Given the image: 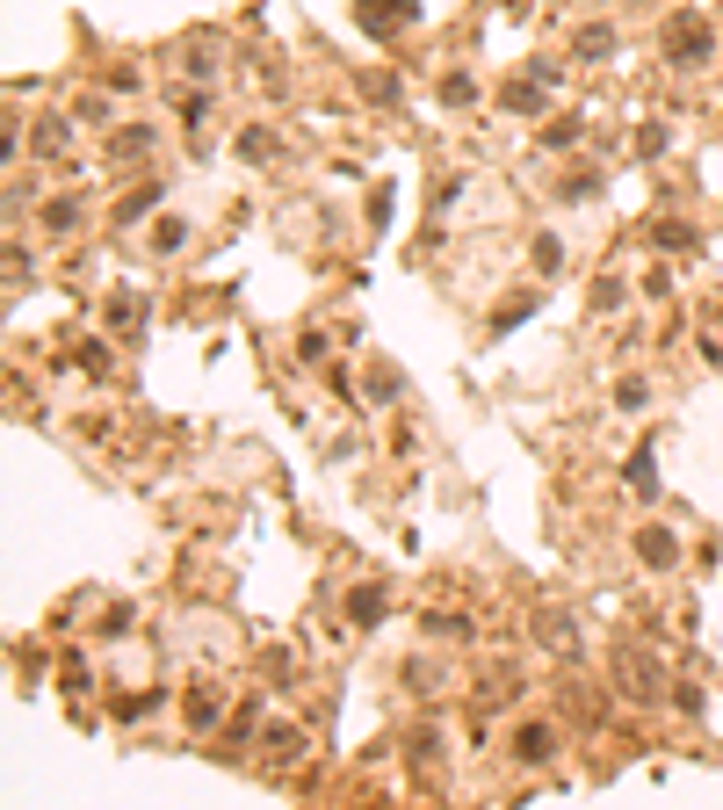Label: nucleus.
<instances>
[{"label":"nucleus","mask_w":723,"mask_h":810,"mask_svg":"<svg viewBox=\"0 0 723 810\" xmlns=\"http://www.w3.org/2000/svg\"><path fill=\"white\" fill-rule=\"evenodd\" d=\"M658 44H666V58H672V66H702V58L716 52V36H709V22H702V15H688V8H680V15H666Z\"/></svg>","instance_id":"nucleus-1"},{"label":"nucleus","mask_w":723,"mask_h":810,"mask_svg":"<svg viewBox=\"0 0 723 810\" xmlns=\"http://www.w3.org/2000/svg\"><path fill=\"white\" fill-rule=\"evenodd\" d=\"M652 240H658V254H666V246H672V254H688L694 232H688V224H672V218H658V224H652Z\"/></svg>","instance_id":"nucleus-13"},{"label":"nucleus","mask_w":723,"mask_h":810,"mask_svg":"<svg viewBox=\"0 0 723 810\" xmlns=\"http://www.w3.org/2000/svg\"><path fill=\"white\" fill-rule=\"evenodd\" d=\"M297 745H304V739H297L290 724H276V731H268V759H297Z\"/></svg>","instance_id":"nucleus-22"},{"label":"nucleus","mask_w":723,"mask_h":810,"mask_svg":"<svg viewBox=\"0 0 723 810\" xmlns=\"http://www.w3.org/2000/svg\"><path fill=\"white\" fill-rule=\"evenodd\" d=\"M637 557H644L652 572H672V565H680V543H672V529H658V521H652V529H637Z\"/></svg>","instance_id":"nucleus-4"},{"label":"nucleus","mask_w":723,"mask_h":810,"mask_svg":"<svg viewBox=\"0 0 723 810\" xmlns=\"http://www.w3.org/2000/svg\"><path fill=\"white\" fill-rule=\"evenodd\" d=\"M369 102H398V80H391V73H369Z\"/></svg>","instance_id":"nucleus-27"},{"label":"nucleus","mask_w":723,"mask_h":810,"mask_svg":"<svg viewBox=\"0 0 723 810\" xmlns=\"http://www.w3.org/2000/svg\"><path fill=\"white\" fill-rule=\"evenodd\" d=\"M442 102L448 109H470V102H478V80H470V73H448V80H442Z\"/></svg>","instance_id":"nucleus-14"},{"label":"nucleus","mask_w":723,"mask_h":810,"mask_svg":"<svg viewBox=\"0 0 723 810\" xmlns=\"http://www.w3.org/2000/svg\"><path fill=\"white\" fill-rule=\"evenodd\" d=\"M658 448H637V456H630V485H637V492H652L658 485V464H652Z\"/></svg>","instance_id":"nucleus-17"},{"label":"nucleus","mask_w":723,"mask_h":810,"mask_svg":"<svg viewBox=\"0 0 723 810\" xmlns=\"http://www.w3.org/2000/svg\"><path fill=\"white\" fill-rule=\"evenodd\" d=\"M658 153H666V131H658V123H644V131H637V159H658Z\"/></svg>","instance_id":"nucleus-26"},{"label":"nucleus","mask_w":723,"mask_h":810,"mask_svg":"<svg viewBox=\"0 0 723 810\" xmlns=\"http://www.w3.org/2000/svg\"><path fill=\"white\" fill-rule=\"evenodd\" d=\"M240 153H246V159H276V138L254 123V131H240Z\"/></svg>","instance_id":"nucleus-19"},{"label":"nucleus","mask_w":723,"mask_h":810,"mask_svg":"<svg viewBox=\"0 0 723 810\" xmlns=\"http://www.w3.org/2000/svg\"><path fill=\"white\" fill-rule=\"evenodd\" d=\"M615 406H622V413H644V406H652V384H644V377H622L615 384Z\"/></svg>","instance_id":"nucleus-15"},{"label":"nucleus","mask_w":723,"mask_h":810,"mask_svg":"<svg viewBox=\"0 0 723 810\" xmlns=\"http://www.w3.org/2000/svg\"><path fill=\"white\" fill-rule=\"evenodd\" d=\"M398 391V369H369V398H391Z\"/></svg>","instance_id":"nucleus-28"},{"label":"nucleus","mask_w":723,"mask_h":810,"mask_svg":"<svg viewBox=\"0 0 723 810\" xmlns=\"http://www.w3.org/2000/svg\"><path fill=\"white\" fill-rule=\"evenodd\" d=\"M377 615H383V587H355V593H347V622H362V630H369Z\"/></svg>","instance_id":"nucleus-10"},{"label":"nucleus","mask_w":723,"mask_h":810,"mask_svg":"<svg viewBox=\"0 0 723 810\" xmlns=\"http://www.w3.org/2000/svg\"><path fill=\"white\" fill-rule=\"evenodd\" d=\"M529 311H535V297H514V304H507V311H500V319H492V333H507V326H521V319H529Z\"/></svg>","instance_id":"nucleus-25"},{"label":"nucleus","mask_w":723,"mask_h":810,"mask_svg":"<svg viewBox=\"0 0 723 810\" xmlns=\"http://www.w3.org/2000/svg\"><path fill=\"white\" fill-rule=\"evenodd\" d=\"M535 268H543V276H557V268H565V246H557L550 232H543V240H535Z\"/></svg>","instance_id":"nucleus-21"},{"label":"nucleus","mask_w":723,"mask_h":810,"mask_svg":"<svg viewBox=\"0 0 723 810\" xmlns=\"http://www.w3.org/2000/svg\"><path fill=\"white\" fill-rule=\"evenodd\" d=\"M189 73H196V80H210V73H218V52H210V44H203V52H189Z\"/></svg>","instance_id":"nucleus-29"},{"label":"nucleus","mask_w":723,"mask_h":810,"mask_svg":"<svg viewBox=\"0 0 723 810\" xmlns=\"http://www.w3.org/2000/svg\"><path fill=\"white\" fill-rule=\"evenodd\" d=\"M355 15L369 36H391V30H413L420 22V0H355Z\"/></svg>","instance_id":"nucleus-2"},{"label":"nucleus","mask_w":723,"mask_h":810,"mask_svg":"<svg viewBox=\"0 0 723 810\" xmlns=\"http://www.w3.org/2000/svg\"><path fill=\"white\" fill-rule=\"evenodd\" d=\"M66 145V116H44L36 123V153H58Z\"/></svg>","instance_id":"nucleus-20"},{"label":"nucleus","mask_w":723,"mask_h":810,"mask_svg":"<svg viewBox=\"0 0 723 810\" xmlns=\"http://www.w3.org/2000/svg\"><path fill=\"white\" fill-rule=\"evenodd\" d=\"M615 666H622V680H630V695H658V673H652V658H637V652H615Z\"/></svg>","instance_id":"nucleus-8"},{"label":"nucleus","mask_w":723,"mask_h":810,"mask_svg":"<svg viewBox=\"0 0 723 810\" xmlns=\"http://www.w3.org/2000/svg\"><path fill=\"white\" fill-rule=\"evenodd\" d=\"M181 240H189V218H159V232H153L159 254H181Z\"/></svg>","instance_id":"nucleus-16"},{"label":"nucleus","mask_w":723,"mask_h":810,"mask_svg":"<svg viewBox=\"0 0 723 810\" xmlns=\"http://www.w3.org/2000/svg\"><path fill=\"white\" fill-rule=\"evenodd\" d=\"M543 80H550V58H535L521 80H507V87H500V109H514V116H535V109H543Z\"/></svg>","instance_id":"nucleus-3"},{"label":"nucleus","mask_w":723,"mask_h":810,"mask_svg":"<svg viewBox=\"0 0 723 810\" xmlns=\"http://www.w3.org/2000/svg\"><path fill=\"white\" fill-rule=\"evenodd\" d=\"M153 203H159V181H145L138 196H123V210H116V218L131 224V218H145V210H153Z\"/></svg>","instance_id":"nucleus-18"},{"label":"nucleus","mask_w":723,"mask_h":810,"mask_svg":"<svg viewBox=\"0 0 723 810\" xmlns=\"http://www.w3.org/2000/svg\"><path fill=\"white\" fill-rule=\"evenodd\" d=\"M571 52H579V58H608V52H615V30H608V22H586V30L571 36Z\"/></svg>","instance_id":"nucleus-9"},{"label":"nucleus","mask_w":723,"mask_h":810,"mask_svg":"<svg viewBox=\"0 0 723 810\" xmlns=\"http://www.w3.org/2000/svg\"><path fill=\"white\" fill-rule=\"evenodd\" d=\"M109 153H116V159H138V153H153V131H145V123H123L116 138H109Z\"/></svg>","instance_id":"nucleus-11"},{"label":"nucleus","mask_w":723,"mask_h":810,"mask_svg":"<svg viewBox=\"0 0 723 810\" xmlns=\"http://www.w3.org/2000/svg\"><path fill=\"white\" fill-rule=\"evenodd\" d=\"M535 637H543V652H557V658L579 652V637H571V615H565V608H543V615H535Z\"/></svg>","instance_id":"nucleus-5"},{"label":"nucleus","mask_w":723,"mask_h":810,"mask_svg":"<svg viewBox=\"0 0 723 810\" xmlns=\"http://www.w3.org/2000/svg\"><path fill=\"white\" fill-rule=\"evenodd\" d=\"M550 753H557V731L550 724H521L514 731V759H521V767H543Z\"/></svg>","instance_id":"nucleus-6"},{"label":"nucleus","mask_w":723,"mask_h":810,"mask_svg":"<svg viewBox=\"0 0 723 810\" xmlns=\"http://www.w3.org/2000/svg\"><path fill=\"white\" fill-rule=\"evenodd\" d=\"M44 224H52V232H73V224H80V196H52V203H44Z\"/></svg>","instance_id":"nucleus-12"},{"label":"nucleus","mask_w":723,"mask_h":810,"mask_svg":"<svg viewBox=\"0 0 723 810\" xmlns=\"http://www.w3.org/2000/svg\"><path fill=\"white\" fill-rule=\"evenodd\" d=\"M579 131H586V123H579V116H557V123H550V131H543V145H571V138H579Z\"/></svg>","instance_id":"nucleus-24"},{"label":"nucleus","mask_w":723,"mask_h":810,"mask_svg":"<svg viewBox=\"0 0 723 810\" xmlns=\"http://www.w3.org/2000/svg\"><path fill=\"white\" fill-rule=\"evenodd\" d=\"M218 717H224V695L196 680V688H189V724H196V731H210V724H218Z\"/></svg>","instance_id":"nucleus-7"},{"label":"nucleus","mask_w":723,"mask_h":810,"mask_svg":"<svg viewBox=\"0 0 723 810\" xmlns=\"http://www.w3.org/2000/svg\"><path fill=\"white\" fill-rule=\"evenodd\" d=\"M203 116H210V95H181V123H189V131H203Z\"/></svg>","instance_id":"nucleus-23"}]
</instances>
